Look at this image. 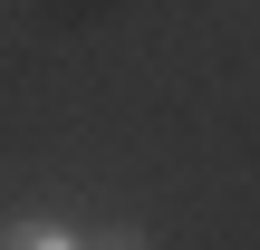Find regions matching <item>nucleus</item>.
<instances>
[{"instance_id": "1", "label": "nucleus", "mask_w": 260, "mask_h": 250, "mask_svg": "<svg viewBox=\"0 0 260 250\" xmlns=\"http://www.w3.org/2000/svg\"><path fill=\"white\" fill-rule=\"evenodd\" d=\"M0 250H87L68 222H0Z\"/></svg>"}, {"instance_id": "2", "label": "nucleus", "mask_w": 260, "mask_h": 250, "mask_svg": "<svg viewBox=\"0 0 260 250\" xmlns=\"http://www.w3.org/2000/svg\"><path fill=\"white\" fill-rule=\"evenodd\" d=\"M87 250H154V241H145L135 222H116V231H96V241H87Z\"/></svg>"}]
</instances>
